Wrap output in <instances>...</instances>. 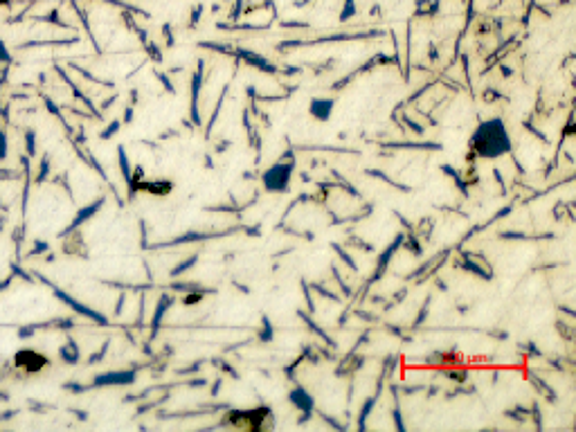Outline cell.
<instances>
[{"mask_svg":"<svg viewBox=\"0 0 576 432\" xmlns=\"http://www.w3.org/2000/svg\"><path fill=\"white\" fill-rule=\"evenodd\" d=\"M171 180H153V183H146L144 180V185H140V189H146V191H151V194H158V196H165V194H169L171 191Z\"/></svg>","mask_w":576,"mask_h":432,"instance_id":"12","label":"cell"},{"mask_svg":"<svg viewBox=\"0 0 576 432\" xmlns=\"http://www.w3.org/2000/svg\"><path fill=\"white\" fill-rule=\"evenodd\" d=\"M439 12V0H419L417 3V14L419 16H432Z\"/></svg>","mask_w":576,"mask_h":432,"instance_id":"14","label":"cell"},{"mask_svg":"<svg viewBox=\"0 0 576 432\" xmlns=\"http://www.w3.org/2000/svg\"><path fill=\"white\" fill-rule=\"evenodd\" d=\"M430 59H432V61H437V59H439V52H437V48H430Z\"/></svg>","mask_w":576,"mask_h":432,"instance_id":"33","label":"cell"},{"mask_svg":"<svg viewBox=\"0 0 576 432\" xmlns=\"http://www.w3.org/2000/svg\"><path fill=\"white\" fill-rule=\"evenodd\" d=\"M468 147L473 153H468V160H473L475 155L479 158H500V155L511 151V138L506 133V126L502 122V117H491L486 122H482L477 131L473 133V138L468 140Z\"/></svg>","mask_w":576,"mask_h":432,"instance_id":"1","label":"cell"},{"mask_svg":"<svg viewBox=\"0 0 576 432\" xmlns=\"http://www.w3.org/2000/svg\"><path fill=\"white\" fill-rule=\"evenodd\" d=\"M201 45H203V48H209V50H216V52H225V54H228V52H232V48H230V45H225V43H209V41H203Z\"/></svg>","mask_w":576,"mask_h":432,"instance_id":"24","label":"cell"},{"mask_svg":"<svg viewBox=\"0 0 576 432\" xmlns=\"http://www.w3.org/2000/svg\"><path fill=\"white\" fill-rule=\"evenodd\" d=\"M14 362H16V367L23 369V372L36 374V372H41L43 367L50 365V358L45 356V353H39V351H34V349H23V351L16 353Z\"/></svg>","mask_w":576,"mask_h":432,"instance_id":"4","label":"cell"},{"mask_svg":"<svg viewBox=\"0 0 576 432\" xmlns=\"http://www.w3.org/2000/svg\"><path fill=\"white\" fill-rule=\"evenodd\" d=\"M333 106H336V102H333V99H327V97H315V99H311V104H308V111H311V115L315 119L327 122V119L331 117V113H333Z\"/></svg>","mask_w":576,"mask_h":432,"instance_id":"9","label":"cell"},{"mask_svg":"<svg viewBox=\"0 0 576 432\" xmlns=\"http://www.w3.org/2000/svg\"><path fill=\"white\" fill-rule=\"evenodd\" d=\"M196 261H198V254H191L189 259H185V261L178 263V266H176L174 270H171V275H174V277H178V275H182L185 270H189L191 266H196Z\"/></svg>","mask_w":576,"mask_h":432,"instance_id":"20","label":"cell"},{"mask_svg":"<svg viewBox=\"0 0 576 432\" xmlns=\"http://www.w3.org/2000/svg\"><path fill=\"white\" fill-rule=\"evenodd\" d=\"M205 293H212V290L196 288L194 293H189V295H185V297H182V304H185V306H194V304H198V302H203V297H205Z\"/></svg>","mask_w":576,"mask_h":432,"instance_id":"18","label":"cell"},{"mask_svg":"<svg viewBox=\"0 0 576 432\" xmlns=\"http://www.w3.org/2000/svg\"><path fill=\"white\" fill-rule=\"evenodd\" d=\"M428 304H430V300H426V302H423V306H421V313H419V317L414 320V326H419V324H421L423 320H426V315H428Z\"/></svg>","mask_w":576,"mask_h":432,"instance_id":"27","label":"cell"},{"mask_svg":"<svg viewBox=\"0 0 576 432\" xmlns=\"http://www.w3.org/2000/svg\"><path fill=\"white\" fill-rule=\"evenodd\" d=\"M333 250H336V252L340 254V259H342V261L347 263V268H351V270H358V266H356V261L351 259V254H349V252H344V250L340 248L338 243H333Z\"/></svg>","mask_w":576,"mask_h":432,"instance_id":"22","label":"cell"},{"mask_svg":"<svg viewBox=\"0 0 576 432\" xmlns=\"http://www.w3.org/2000/svg\"><path fill=\"white\" fill-rule=\"evenodd\" d=\"M133 378H135L133 372H117V374H106V376H99L97 383H99V385H106V383L124 385V383H133Z\"/></svg>","mask_w":576,"mask_h":432,"instance_id":"10","label":"cell"},{"mask_svg":"<svg viewBox=\"0 0 576 432\" xmlns=\"http://www.w3.org/2000/svg\"><path fill=\"white\" fill-rule=\"evenodd\" d=\"M462 268H464V270H470V273H475V275H479L482 279H491V277H493V275H491V270L486 273L484 266H479V263L473 261V254H470V252H464V263H462Z\"/></svg>","mask_w":576,"mask_h":432,"instance_id":"11","label":"cell"},{"mask_svg":"<svg viewBox=\"0 0 576 432\" xmlns=\"http://www.w3.org/2000/svg\"><path fill=\"white\" fill-rule=\"evenodd\" d=\"M288 401H291V403L295 405L300 412H313V410H315V401H313L311 392H306V389L300 387V385L291 389V394H288Z\"/></svg>","mask_w":576,"mask_h":432,"instance_id":"7","label":"cell"},{"mask_svg":"<svg viewBox=\"0 0 576 432\" xmlns=\"http://www.w3.org/2000/svg\"><path fill=\"white\" fill-rule=\"evenodd\" d=\"M221 385H223V381H221V378H216V383L212 385V396H216V394H218V389H221Z\"/></svg>","mask_w":576,"mask_h":432,"instance_id":"32","label":"cell"},{"mask_svg":"<svg viewBox=\"0 0 576 432\" xmlns=\"http://www.w3.org/2000/svg\"><path fill=\"white\" fill-rule=\"evenodd\" d=\"M434 284H437V286H439V288H441V290H446V284H443L441 279H437V282H434Z\"/></svg>","mask_w":576,"mask_h":432,"instance_id":"34","label":"cell"},{"mask_svg":"<svg viewBox=\"0 0 576 432\" xmlns=\"http://www.w3.org/2000/svg\"><path fill=\"white\" fill-rule=\"evenodd\" d=\"M356 0H344V5H342V12H340V20H351L354 16H356Z\"/></svg>","mask_w":576,"mask_h":432,"instance_id":"19","label":"cell"},{"mask_svg":"<svg viewBox=\"0 0 576 432\" xmlns=\"http://www.w3.org/2000/svg\"><path fill=\"white\" fill-rule=\"evenodd\" d=\"M295 171V160H279L277 164L268 167V169L261 174V183H264V189L266 191H286L291 187V176Z\"/></svg>","mask_w":576,"mask_h":432,"instance_id":"3","label":"cell"},{"mask_svg":"<svg viewBox=\"0 0 576 432\" xmlns=\"http://www.w3.org/2000/svg\"><path fill=\"white\" fill-rule=\"evenodd\" d=\"M443 171H446V174H448V176H453V178H455V185H457V187H459V189H462V194H464V196H468V187H466V180L462 178V176H459V171H455V169H450V167H448V164H446V167H443Z\"/></svg>","mask_w":576,"mask_h":432,"instance_id":"21","label":"cell"},{"mask_svg":"<svg viewBox=\"0 0 576 432\" xmlns=\"http://www.w3.org/2000/svg\"><path fill=\"white\" fill-rule=\"evenodd\" d=\"M171 302H174V297L171 295H165L160 302H158V309H155V315H153V329H158V324H160V320H162V315L167 313V309L171 306Z\"/></svg>","mask_w":576,"mask_h":432,"instance_id":"15","label":"cell"},{"mask_svg":"<svg viewBox=\"0 0 576 432\" xmlns=\"http://www.w3.org/2000/svg\"><path fill=\"white\" fill-rule=\"evenodd\" d=\"M201 14H203V5H196V7H194V14H191V25L198 23V16H201Z\"/></svg>","mask_w":576,"mask_h":432,"instance_id":"29","label":"cell"},{"mask_svg":"<svg viewBox=\"0 0 576 432\" xmlns=\"http://www.w3.org/2000/svg\"><path fill=\"white\" fill-rule=\"evenodd\" d=\"M201 86H203V61L198 63L196 72L191 77V124L194 126H201V111H198V95H201Z\"/></svg>","mask_w":576,"mask_h":432,"instance_id":"5","label":"cell"},{"mask_svg":"<svg viewBox=\"0 0 576 432\" xmlns=\"http://www.w3.org/2000/svg\"><path fill=\"white\" fill-rule=\"evenodd\" d=\"M322 419H324V423H327V425H331V428H333V430H344V425H342V423H338V421H336V419H333V416H329V414H324V416H322Z\"/></svg>","mask_w":576,"mask_h":432,"instance_id":"26","label":"cell"},{"mask_svg":"<svg viewBox=\"0 0 576 432\" xmlns=\"http://www.w3.org/2000/svg\"><path fill=\"white\" fill-rule=\"evenodd\" d=\"M272 338H275V329H272V322L268 320V317H261V331H259V340L261 342H272Z\"/></svg>","mask_w":576,"mask_h":432,"instance_id":"16","label":"cell"},{"mask_svg":"<svg viewBox=\"0 0 576 432\" xmlns=\"http://www.w3.org/2000/svg\"><path fill=\"white\" fill-rule=\"evenodd\" d=\"M374 408H376V396L365 398L363 408H360V412H358V430H365L367 419H369V414H371V410H374Z\"/></svg>","mask_w":576,"mask_h":432,"instance_id":"13","label":"cell"},{"mask_svg":"<svg viewBox=\"0 0 576 432\" xmlns=\"http://www.w3.org/2000/svg\"><path fill=\"white\" fill-rule=\"evenodd\" d=\"M270 410L268 408H257V410H228L223 414V421L218 425L225 428V425H234V428H248V430H261L264 428V421L270 419Z\"/></svg>","mask_w":576,"mask_h":432,"instance_id":"2","label":"cell"},{"mask_svg":"<svg viewBox=\"0 0 576 432\" xmlns=\"http://www.w3.org/2000/svg\"><path fill=\"white\" fill-rule=\"evenodd\" d=\"M241 12H243V0H237V3H234V7H232V12H230V20H232V23H237V20L241 18Z\"/></svg>","mask_w":576,"mask_h":432,"instance_id":"25","label":"cell"},{"mask_svg":"<svg viewBox=\"0 0 576 432\" xmlns=\"http://www.w3.org/2000/svg\"><path fill=\"white\" fill-rule=\"evenodd\" d=\"M405 124H407V126H410V128H412V131H414V133H423V128L419 126L417 122H412V119H407V117H405Z\"/></svg>","mask_w":576,"mask_h":432,"instance_id":"30","label":"cell"},{"mask_svg":"<svg viewBox=\"0 0 576 432\" xmlns=\"http://www.w3.org/2000/svg\"><path fill=\"white\" fill-rule=\"evenodd\" d=\"M403 239H405V234H403V232H399V234H396V239H394V241H392L390 246H387V248L383 250V254H380V259H378V266H376V275H374V277L369 279V284H371V282H376V279H378V277H383V273H385L387 263L392 261V257H394V252H396V250H399V248L403 246Z\"/></svg>","mask_w":576,"mask_h":432,"instance_id":"6","label":"cell"},{"mask_svg":"<svg viewBox=\"0 0 576 432\" xmlns=\"http://www.w3.org/2000/svg\"><path fill=\"white\" fill-rule=\"evenodd\" d=\"M446 376L450 378V381H455V383H464L466 378H468V372H466V369H448Z\"/></svg>","mask_w":576,"mask_h":432,"instance_id":"23","label":"cell"},{"mask_svg":"<svg viewBox=\"0 0 576 432\" xmlns=\"http://www.w3.org/2000/svg\"><path fill=\"white\" fill-rule=\"evenodd\" d=\"M522 349H527L529 353H533V356H540V351H538V349H536V347H533V342H527V345H525V347H522Z\"/></svg>","mask_w":576,"mask_h":432,"instance_id":"31","label":"cell"},{"mask_svg":"<svg viewBox=\"0 0 576 432\" xmlns=\"http://www.w3.org/2000/svg\"><path fill=\"white\" fill-rule=\"evenodd\" d=\"M300 315H302V317H304V320H306V324H308V329H311V331H315V333H317V336H320V338H322V340H324V342H327V345H329V347H336V340H333V338H329V336H327V331H322V329H320V326H317V324H315V322H313V320H308V315H304V313H300Z\"/></svg>","mask_w":576,"mask_h":432,"instance_id":"17","label":"cell"},{"mask_svg":"<svg viewBox=\"0 0 576 432\" xmlns=\"http://www.w3.org/2000/svg\"><path fill=\"white\" fill-rule=\"evenodd\" d=\"M394 425H396L399 430H405V423H403V419H401V408L394 410Z\"/></svg>","mask_w":576,"mask_h":432,"instance_id":"28","label":"cell"},{"mask_svg":"<svg viewBox=\"0 0 576 432\" xmlns=\"http://www.w3.org/2000/svg\"><path fill=\"white\" fill-rule=\"evenodd\" d=\"M237 54H239L241 59L245 61V63H250V65L259 68V70H264V72H272V75H275V72H277V65H275V63H270V61L266 59V56L257 54V52H250V50L237 48Z\"/></svg>","mask_w":576,"mask_h":432,"instance_id":"8","label":"cell"}]
</instances>
